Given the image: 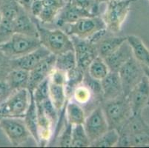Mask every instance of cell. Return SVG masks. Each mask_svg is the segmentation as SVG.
I'll return each instance as SVG.
<instances>
[{
    "mask_svg": "<svg viewBox=\"0 0 149 148\" xmlns=\"http://www.w3.org/2000/svg\"><path fill=\"white\" fill-rule=\"evenodd\" d=\"M87 72L92 78L101 81L108 75L110 70L104 59L101 57L97 56L91 62Z\"/></svg>",
    "mask_w": 149,
    "mask_h": 148,
    "instance_id": "cell-27",
    "label": "cell"
},
{
    "mask_svg": "<svg viewBox=\"0 0 149 148\" xmlns=\"http://www.w3.org/2000/svg\"><path fill=\"white\" fill-rule=\"evenodd\" d=\"M148 1H149V0H148Z\"/></svg>",
    "mask_w": 149,
    "mask_h": 148,
    "instance_id": "cell-47",
    "label": "cell"
},
{
    "mask_svg": "<svg viewBox=\"0 0 149 148\" xmlns=\"http://www.w3.org/2000/svg\"><path fill=\"white\" fill-rule=\"evenodd\" d=\"M2 0H0V2H2Z\"/></svg>",
    "mask_w": 149,
    "mask_h": 148,
    "instance_id": "cell-46",
    "label": "cell"
},
{
    "mask_svg": "<svg viewBox=\"0 0 149 148\" xmlns=\"http://www.w3.org/2000/svg\"><path fill=\"white\" fill-rule=\"evenodd\" d=\"M72 129L73 125L66 122L64 130L59 135L58 145L62 147H70L72 141Z\"/></svg>",
    "mask_w": 149,
    "mask_h": 148,
    "instance_id": "cell-36",
    "label": "cell"
},
{
    "mask_svg": "<svg viewBox=\"0 0 149 148\" xmlns=\"http://www.w3.org/2000/svg\"><path fill=\"white\" fill-rule=\"evenodd\" d=\"M136 1L137 0H111L107 2L102 18L108 31L115 34L121 31L131 10V4Z\"/></svg>",
    "mask_w": 149,
    "mask_h": 148,
    "instance_id": "cell-3",
    "label": "cell"
},
{
    "mask_svg": "<svg viewBox=\"0 0 149 148\" xmlns=\"http://www.w3.org/2000/svg\"><path fill=\"white\" fill-rule=\"evenodd\" d=\"M27 128L31 133V137H33L35 142L38 145H40V138L38 135V117L36 105L33 100V96H31V101L29 108L23 118Z\"/></svg>",
    "mask_w": 149,
    "mask_h": 148,
    "instance_id": "cell-22",
    "label": "cell"
},
{
    "mask_svg": "<svg viewBox=\"0 0 149 148\" xmlns=\"http://www.w3.org/2000/svg\"><path fill=\"white\" fill-rule=\"evenodd\" d=\"M51 54L48 49L41 45L34 51L17 59L10 60L12 68H20L30 71L35 67L41 61Z\"/></svg>",
    "mask_w": 149,
    "mask_h": 148,
    "instance_id": "cell-13",
    "label": "cell"
},
{
    "mask_svg": "<svg viewBox=\"0 0 149 148\" xmlns=\"http://www.w3.org/2000/svg\"><path fill=\"white\" fill-rule=\"evenodd\" d=\"M143 66V71H144V74L149 80V67H147V66H145V65H142Z\"/></svg>",
    "mask_w": 149,
    "mask_h": 148,
    "instance_id": "cell-41",
    "label": "cell"
},
{
    "mask_svg": "<svg viewBox=\"0 0 149 148\" xmlns=\"http://www.w3.org/2000/svg\"><path fill=\"white\" fill-rule=\"evenodd\" d=\"M19 5L25 9L26 11H28L30 13V10H31V7L32 3H33V0H17Z\"/></svg>",
    "mask_w": 149,
    "mask_h": 148,
    "instance_id": "cell-40",
    "label": "cell"
},
{
    "mask_svg": "<svg viewBox=\"0 0 149 148\" xmlns=\"http://www.w3.org/2000/svg\"><path fill=\"white\" fill-rule=\"evenodd\" d=\"M49 99L56 110L62 111L68 101L65 86L54 85L49 81Z\"/></svg>",
    "mask_w": 149,
    "mask_h": 148,
    "instance_id": "cell-23",
    "label": "cell"
},
{
    "mask_svg": "<svg viewBox=\"0 0 149 148\" xmlns=\"http://www.w3.org/2000/svg\"><path fill=\"white\" fill-rule=\"evenodd\" d=\"M41 45L39 38L14 33L8 40L0 44V51L13 59L29 54Z\"/></svg>",
    "mask_w": 149,
    "mask_h": 148,
    "instance_id": "cell-4",
    "label": "cell"
},
{
    "mask_svg": "<svg viewBox=\"0 0 149 148\" xmlns=\"http://www.w3.org/2000/svg\"><path fill=\"white\" fill-rule=\"evenodd\" d=\"M90 145L91 142L85 133L83 124H77L73 126L71 147H90Z\"/></svg>",
    "mask_w": 149,
    "mask_h": 148,
    "instance_id": "cell-29",
    "label": "cell"
},
{
    "mask_svg": "<svg viewBox=\"0 0 149 148\" xmlns=\"http://www.w3.org/2000/svg\"><path fill=\"white\" fill-rule=\"evenodd\" d=\"M56 56L51 54L48 57L43 59L36 67L29 71V80L27 89L32 94L35 88L42 81L49 77L50 74L55 68Z\"/></svg>",
    "mask_w": 149,
    "mask_h": 148,
    "instance_id": "cell-12",
    "label": "cell"
},
{
    "mask_svg": "<svg viewBox=\"0 0 149 148\" xmlns=\"http://www.w3.org/2000/svg\"><path fill=\"white\" fill-rule=\"evenodd\" d=\"M132 56V51L126 41L117 50L103 59L110 71L118 72L120 67Z\"/></svg>",
    "mask_w": 149,
    "mask_h": 148,
    "instance_id": "cell-17",
    "label": "cell"
},
{
    "mask_svg": "<svg viewBox=\"0 0 149 148\" xmlns=\"http://www.w3.org/2000/svg\"><path fill=\"white\" fill-rule=\"evenodd\" d=\"M31 96H33L36 104L41 103L45 99L49 98V79H46L45 80L42 81L35 88Z\"/></svg>",
    "mask_w": 149,
    "mask_h": 148,
    "instance_id": "cell-33",
    "label": "cell"
},
{
    "mask_svg": "<svg viewBox=\"0 0 149 148\" xmlns=\"http://www.w3.org/2000/svg\"><path fill=\"white\" fill-rule=\"evenodd\" d=\"M2 13H1V12H0V24H1V22H2Z\"/></svg>",
    "mask_w": 149,
    "mask_h": 148,
    "instance_id": "cell-42",
    "label": "cell"
},
{
    "mask_svg": "<svg viewBox=\"0 0 149 148\" xmlns=\"http://www.w3.org/2000/svg\"><path fill=\"white\" fill-rule=\"evenodd\" d=\"M59 12H60V10L57 8L44 6L40 14L36 19H37L42 24L53 23L56 21Z\"/></svg>",
    "mask_w": 149,
    "mask_h": 148,
    "instance_id": "cell-34",
    "label": "cell"
},
{
    "mask_svg": "<svg viewBox=\"0 0 149 148\" xmlns=\"http://www.w3.org/2000/svg\"><path fill=\"white\" fill-rule=\"evenodd\" d=\"M100 81L102 90V101L113 99L123 95V87L118 72L110 71Z\"/></svg>",
    "mask_w": 149,
    "mask_h": 148,
    "instance_id": "cell-15",
    "label": "cell"
},
{
    "mask_svg": "<svg viewBox=\"0 0 149 148\" xmlns=\"http://www.w3.org/2000/svg\"><path fill=\"white\" fill-rule=\"evenodd\" d=\"M2 118H3V117H2V115H1V114H0V121H1V119H2Z\"/></svg>",
    "mask_w": 149,
    "mask_h": 148,
    "instance_id": "cell-44",
    "label": "cell"
},
{
    "mask_svg": "<svg viewBox=\"0 0 149 148\" xmlns=\"http://www.w3.org/2000/svg\"><path fill=\"white\" fill-rule=\"evenodd\" d=\"M2 97H1V96H0V103H2Z\"/></svg>",
    "mask_w": 149,
    "mask_h": 148,
    "instance_id": "cell-43",
    "label": "cell"
},
{
    "mask_svg": "<svg viewBox=\"0 0 149 148\" xmlns=\"http://www.w3.org/2000/svg\"><path fill=\"white\" fill-rule=\"evenodd\" d=\"M29 71L23 69H13L6 77V82L12 92L22 88H28Z\"/></svg>",
    "mask_w": 149,
    "mask_h": 148,
    "instance_id": "cell-21",
    "label": "cell"
},
{
    "mask_svg": "<svg viewBox=\"0 0 149 148\" xmlns=\"http://www.w3.org/2000/svg\"><path fill=\"white\" fill-rule=\"evenodd\" d=\"M0 128L13 146H21L31 136L22 118L3 117L0 121Z\"/></svg>",
    "mask_w": 149,
    "mask_h": 148,
    "instance_id": "cell-6",
    "label": "cell"
},
{
    "mask_svg": "<svg viewBox=\"0 0 149 148\" xmlns=\"http://www.w3.org/2000/svg\"><path fill=\"white\" fill-rule=\"evenodd\" d=\"M69 36L74 46L77 67L86 72L91 62L98 56L95 44L88 39H81L75 36Z\"/></svg>",
    "mask_w": 149,
    "mask_h": 148,
    "instance_id": "cell-9",
    "label": "cell"
},
{
    "mask_svg": "<svg viewBox=\"0 0 149 148\" xmlns=\"http://www.w3.org/2000/svg\"><path fill=\"white\" fill-rule=\"evenodd\" d=\"M118 73L123 87V95L126 97L145 76L143 66L134 56L120 67Z\"/></svg>",
    "mask_w": 149,
    "mask_h": 148,
    "instance_id": "cell-7",
    "label": "cell"
},
{
    "mask_svg": "<svg viewBox=\"0 0 149 148\" xmlns=\"http://www.w3.org/2000/svg\"><path fill=\"white\" fill-rule=\"evenodd\" d=\"M83 127L91 143L109 130L108 122L100 104L86 116Z\"/></svg>",
    "mask_w": 149,
    "mask_h": 148,
    "instance_id": "cell-10",
    "label": "cell"
},
{
    "mask_svg": "<svg viewBox=\"0 0 149 148\" xmlns=\"http://www.w3.org/2000/svg\"><path fill=\"white\" fill-rule=\"evenodd\" d=\"M96 16L83 9L75 6L70 2H67L65 7L59 13L56 19V24L59 27L73 24L80 19L85 17Z\"/></svg>",
    "mask_w": 149,
    "mask_h": 148,
    "instance_id": "cell-16",
    "label": "cell"
},
{
    "mask_svg": "<svg viewBox=\"0 0 149 148\" xmlns=\"http://www.w3.org/2000/svg\"><path fill=\"white\" fill-rule=\"evenodd\" d=\"M120 134L115 129L109 130L102 134L97 140L91 143L90 147H116L119 141Z\"/></svg>",
    "mask_w": 149,
    "mask_h": 148,
    "instance_id": "cell-26",
    "label": "cell"
},
{
    "mask_svg": "<svg viewBox=\"0 0 149 148\" xmlns=\"http://www.w3.org/2000/svg\"><path fill=\"white\" fill-rule=\"evenodd\" d=\"M132 115H142L145 108L149 106V80L146 76L133 88L128 95Z\"/></svg>",
    "mask_w": 149,
    "mask_h": 148,
    "instance_id": "cell-11",
    "label": "cell"
},
{
    "mask_svg": "<svg viewBox=\"0 0 149 148\" xmlns=\"http://www.w3.org/2000/svg\"><path fill=\"white\" fill-rule=\"evenodd\" d=\"M68 2H70L83 10H87L93 16H100L99 9L100 3L95 0H68Z\"/></svg>",
    "mask_w": 149,
    "mask_h": 148,
    "instance_id": "cell-31",
    "label": "cell"
},
{
    "mask_svg": "<svg viewBox=\"0 0 149 148\" xmlns=\"http://www.w3.org/2000/svg\"><path fill=\"white\" fill-rule=\"evenodd\" d=\"M82 84L87 87L93 96V99L97 104H101L102 101V90L101 81L94 79L88 74L87 71L84 73Z\"/></svg>",
    "mask_w": 149,
    "mask_h": 148,
    "instance_id": "cell-28",
    "label": "cell"
},
{
    "mask_svg": "<svg viewBox=\"0 0 149 148\" xmlns=\"http://www.w3.org/2000/svg\"><path fill=\"white\" fill-rule=\"evenodd\" d=\"M39 39L43 47L55 56L74 50L72 41L65 32L60 29L50 30L44 28L36 19Z\"/></svg>",
    "mask_w": 149,
    "mask_h": 148,
    "instance_id": "cell-2",
    "label": "cell"
},
{
    "mask_svg": "<svg viewBox=\"0 0 149 148\" xmlns=\"http://www.w3.org/2000/svg\"><path fill=\"white\" fill-rule=\"evenodd\" d=\"M36 104V106L41 108L42 112L45 113V115L52 122L54 126L57 124L58 118H59V116H59L58 115V111L56 110V108H54V106L53 105L52 102L51 101L49 98L45 99L41 103Z\"/></svg>",
    "mask_w": 149,
    "mask_h": 148,
    "instance_id": "cell-32",
    "label": "cell"
},
{
    "mask_svg": "<svg viewBox=\"0 0 149 148\" xmlns=\"http://www.w3.org/2000/svg\"><path fill=\"white\" fill-rule=\"evenodd\" d=\"M67 33L84 39H88L97 31L106 28L101 16H91L80 19L73 24H68Z\"/></svg>",
    "mask_w": 149,
    "mask_h": 148,
    "instance_id": "cell-8",
    "label": "cell"
},
{
    "mask_svg": "<svg viewBox=\"0 0 149 148\" xmlns=\"http://www.w3.org/2000/svg\"><path fill=\"white\" fill-rule=\"evenodd\" d=\"M13 29L14 33L39 38L36 18L31 16L22 7L20 8L17 17L13 20Z\"/></svg>",
    "mask_w": 149,
    "mask_h": 148,
    "instance_id": "cell-14",
    "label": "cell"
},
{
    "mask_svg": "<svg viewBox=\"0 0 149 148\" xmlns=\"http://www.w3.org/2000/svg\"><path fill=\"white\" fill-rule=\"evenodd\" d=\"M77 66V59L74 50L56 56V61H55L56 69L67 73L69 70L75 68Z\"/></svg>",
    "mask_w": 149,
    "mask_h": 148,
    "instance_id": "cell-25",
    "label": "cell"
},
{
    "mask_svg": "<svg viewBox=\"0 0 149 148\" xmlns=\"http://www.w3.org/2000/svg\"><path fill=\"white\" fill-rule=\"evenodd\" d=\"M92 97L93 96L90 90L82 83L74 90L70 99L78 103L79 105L84 106L89 104Z\"/></svg>",
    "mask_w": 149,
    "mask_h": 148,
    "instance_id": "cell-30",
    "label": "cell"
},
{
    "mask_svg": "<svg viewBox=\"0 0 149 148\" xmlns=\"http://www.w3.org/2000/svg\"><path fill=\"white\" fill-rule=\"evenodd\" d=\"M84 73L85 72L77 66L75 68L67 72V82L65 88L66 96L68 100H70L72 96L74 90L82 83Z\"/></svg>",
    "mask_w": 149,
    "mask_h": 148,
    "instance_id": "cell-24",
    "label": "cell"
},
{
    "mask_svg": "<svg viewBox=\"0 0 149 148\" xmlns=\"http://www.w3.org/2000/svg\"><path fill=\"white\" fill-rule=\"evenodd\" d=\"M100 105L109 129H115L118 132L132 116L128 97L124 95L113 99L102 101Z\"/></svg>",
    "mask_w": 149,
    "mask_h": 148,
    "instance_id": "cell-1",
    "label": "cell"
},
{
    "mask_svg": "<svg viewBox=\"0 0 149 148\" xmlns=\"http://www.w3.org/2000/svg\"><path fill=\"white\" fill-rule=\"evenodd\" d=\"M10 60L0 51V80H6L7 76L13 70Z\"/></svg>",
    "mask_w": 149,
    "mask_h": 148,
    "instance_id": "cell-37",
    "label": "cell"
},
{
    "mask_svg": "<svg viewBox=\"0 0 149 148\" xmlns=\"http://www.w3.org/2000/svg\"><path fill=\"white\" fill-rule=\"evenodd\" d=\"M65 113L66 116V122L74 125L84 124L86 118V113L82 106L73 100L67 101L65 106Z\"/></svg>",
    "mask_w": 149,
    "mask_h": 148,
    "instance_id": "cell-20",
    "label": "cell"
},
{
    "mask_svg": "<svg viewBox=\"0 0 149 148\" xmlns=\"http://www.w3.org/2000/svg\"><path fill=\"white\" fill-rule=\"evenodd\" d=\"M31 101V95L27 88L13 91L0 103V114L2 117L24 118Z\"/></svg>",
    "mask_w": 149,
    "mask_h": 148,
    "instance_id": "cell-5",
    "label": "cell"
},
{
    "mask_svg": "<svg viewBox=\"0 0 149 148\" xmlns=\"http://www.w3.org/2000/svg\"><path fill=\"white\" fill-rule=\"evenodd\" d=\"M48 79L51 83L65 86L66 82H67V73L54 68L50 74Z\"/></svg>",
    "mask_w": 149,
    "mask_h": 148,
    "instance_id": "cell-38",
    "label": "cell"
},
{
    "mask_svg": "<svg viewBox=\"0 0 149 148\" xmlns=\"http://www.w3.org/2000/svg\"><path fill=\"white\" fill-rule=\"evenodd\" d=\"M126 37L134 57L141 65L149 67V50L142 39L135 35H129Z\"/></svg>",
    "mask_w": 149,
    "mask_h": 148,
    "instance_id": "cell-19",
    "label": "cell"
},
{
    "mask_svg": "<svg viewBox=\"0 0 149 148\" xmlns=\"http://www.w3.org/2000/svg\"><path fill=\"white\" fill-rule=\"evenodd\" d=\"M126 41V36H116L109 32L95 44L98 56L104 59L117 50Z\"/></svg>",
    "mask_w": 149,
    "mask_h": 148,
    "instance_id": "cell-18",
    "label": "cell"
},
{
    "mask_svg": "<svg viewBox=\"0 0 149 148\" xmlns=\"http://www.w3.org/2000/svg\"><path fill=\"white\" fill-rule=\"evenodd\" d=\"M13 33V20L2 18L0 24V44L8 40Z\"/></svg>",
    "mask_w": 149,
    "mask_h": 148,
    "instance_id": "cell-35",
    "label": "cell"
},
{
    "mask_svg": "<svg viewBox=\"0 0 149 148\" xmlns=\"http://www.w3.org/2000/svg\"><path fill=\"white\" fill-rule=\"evenodd\" d=\"M42 2L43 5L46 7L57 8L59 10H62L64 8L67 2L65 0H40Z\"/></svg>",
    "mask_w": 149,
    "mask_h": 148,
    "instance_id": "cell-39",
    "label": "cell"
},
{
    "mask_svg": "<svg viewBox=\"0 0 149 148\" xmlns=\"http://www.w3.org/2000/svg\"><path fill=\"white\" fill-rule=\"evenodd\" d=\"M95 1H97V2H99V1H100V0H95Z\"/></svg>",
    "mask_w": 149,
    "mask_h": 148,
    "instance_id": "cell-45",
    "label": "cell"
}]
</instances>
